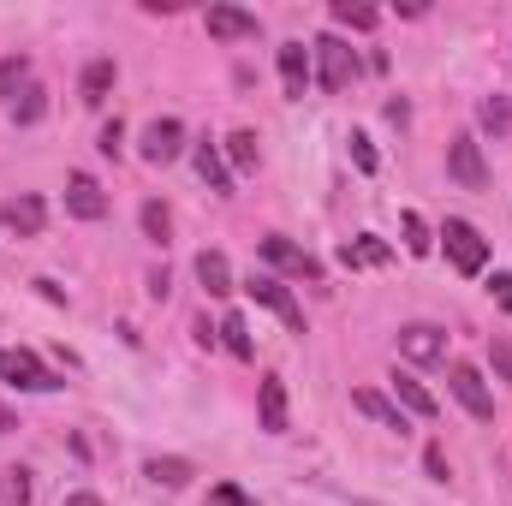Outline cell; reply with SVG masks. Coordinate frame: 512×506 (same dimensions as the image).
<instances>
[{"label": "cell", "mask_w": 512, "mask_h": 506, "mask_svg": "<svg viewBox=\"0 0 512 506\" xmlns=\"http://www.w3.org/2000/svg\"><path fill=\"white\" fill-rule=\"evenodd\" d=\"M120 143H126V126H120V120H108V126H102V143H96V149H102V155H120Z\"/></svg>", "instance_id": "35"}, {"label": "cell", "mask_w": 512, "mask_h": 506, "mask_svg": "<svg viewBox=\"0 0 512 506\" xmlns=\"http://www.w3.org/2000/svg\"><path fill=\"white\" fill-rule=\"evenodd\" d=\"M352 78H358V54H352V42H340V36H316V84H322L328 96H340Z\"/></svg>", "instance_id": "1"}, {"label": "cell", "mask_w": 512, "mask_h": 506, "mask_svg": "<svg viewBox=\"0 0 512 506\" xmlns=\"http://www.w3.org/2000/svg\"><path fill=\"white\" fill-rule=\"evenodd\" d=\"M143 477H149V483H161V489H185L197 471H191V459H149V465H143Z\"/></svg>", "instance_id": "21"}, {"label": "cell", "mask_w": 512, "mask_h": 506, "mask_svg": "<svg viewBox=\"0 0 512 506\" xmlns=\"http://www.w3.org/2000/svg\"><path fill=\"white\" fill-rule=\"evenodd\" d=\"M185 155V126L179 120H149L143 126V161L149 167H167V161H179Z\"/></svg>", "instance_id": "7"}, {"label": "cell", "mask_w": 512, "mask_h": 506, "mask_svg": "<svg viewBox=\"0 0 512 506\" xmlns=\"http://www.w3.org/2000/svg\"><path fill=\"white\" fill-rule=\"evenodd\" d=\"M221 346H227L233 358H251V352H256V346H251V322H245L239 310H233V316H221Z\"/></svg>", "instance_id": "23"}, {"label": "cell", "mask_w": 512, "mask_h": 506, "mask_svg": "<svg viewBox=\"0 0 512 506\" xmlns=\"http://www.w3.org/2000/svg\"><path fill=\"white\" fill-rule=\"evenodd\" d=\"M393 399H399L411 417H435V393H429L417 376H393Z\"/></svg>", "instance_id": "20"}, {"label": "cell", "mask_w": 512, "mask_h": 506, "mask_svg": "<svg viewBox=\"0 0 512 506\" xmlns=\"http://www.w3.org/2000/svg\"><path fill=\"white\" fill-rule=\"evenodd\" d=\"M387 256H393V251H387V245L376 239V233H358V239H346L340 262H346V268H382Z\"/></svg>", "instance_id": "18"}, {"label": "cell", "mask_w": 512, "mask_h": 506, "mask_svg": "<svg viewBox=\"0 0 512 506\" xmlns=\"http://www.w3.org/2000/svg\"><path fill=\"white\" fill-rule=\"evenodd\" d=\"M0 501H12V506L30 501V471H24V465H6V471H0Z\"/></svg>", "instance_id": "28"}, {"label": "cell", "mask_w": 512, "mask_h": 506, "mask_svg": "<svg viewBox=\"0 0 512 506\" xmlns=\"http://www.w3.org/2000/svg\"><path fill=\"white\" fill-rule=\"evenodd\" d=\"M0 221H6V233L36 239V233H42V221H48V203H42L36 191H24V197H12V203L0 209Z\"/></svg>", "instance_id": "12"}, {"label": "cell", "mask_w": 512, "mask_h": 506, "mask_svg": "<svg viewBox=\"0 0 512 506\" xmlns=\"http://www.w3.org/2000/svg\"><path fill=\"white\" fill-rule=\"evenodd\" d=\"M245 292H251L262 310H274V316H280L292 334H304V310H298V298H292V286H286V280H274V274H256Z\"/></svg>", "instance_id": "4"}, {"label": "cell", "mask_w": 512, "mask_h": 506, "mask_svg": "<svg viewBox=\"0 0 512 506\" xmlns=\"http://www.w3.org/2000/svg\"><path fill=\"white\" fill-rule=\"evenodd\" d=\"M0 381H12V387H24V393H54V387H60V376L42 370L36 352H0Z\"/></svg>", "instance_id": "5"}, {"label": "cell", "mask_w": 512, "mask_h": 506, "mask_svg": "<svg viewBox=\"0 0 512 506\" xmlns=\"http://www.w3.org/2000/svg\"><path fill=\"white\" fill-rule=\"evenodd\" d=\"M66 506H108L102 495H90V489H78V495H66Z\"/></svg>", "instance_id": "37"}, {"label": "cell", "mask_w": 512, "mask_h": 506, "mask_svg": "<svg viewBox=\"0 0 512 506\" xmlns=\"http://www.w3.org/2000/svg\"><path fill=\"white\" fill-rule=\"evenodd\" d=\"M42 114H48V90L42 84H30V90L12 96V126H36Z\"/></svg>", "instance_id": "22"}, {"label": "cell", "mask_w": 512, "mask_h": 506, "mask_svg": "<svg viewBox=\"0 0 512 506\" xmlns=\"http://www.w3.org/2000/svg\"><path fill=\"white\" fill-rule=\"evenodd\" d=\"M197 280H203L209 298H227V292H233V262H227L221 251H203L197 256Z\"/></svg>", "instance_id": "16"}, {"label": "cell", "mask_w": 512, "mask_h": 506, "mask_svg": "<svg viewBox=\"0 0 512 506\" xmlns=\"http://www.w3.org/2000/svg\"><path fill=\"white\" fill-rule=\"evenodd\" d=\"M143 233H149L155 245L173 239V215H167V203H143Z\"/></svg>", "instance_id": "30"}, {"label": "cell", "mask_w": 512, "mask_h": 506, "mask_svg": "<svg viewBox=\"0 0 512 506\" xmlns=\"http://www.w3.org/2000/svg\"><path fill=\"white\" fill-rule=\"evenodd\" d=\"M399 233H405V251H411V256L435 251V239H429V227H423V215H417V209H405V215H399Z\"/></svg>", "instance_id": "25"}, {"label": "cell", "mask_w": 512, "mask_h": 506, "mask_svg": "<svg viewBox=\"0 0 512 506\" xmlns=\"http://www.w3.org/2000/svg\"><path fill=\"white\" fill-rule=\"evenodd\" d=\"M477 120L495 131V137H507V131H512V102H507V96H489V102L477 108Z\"/></svg>", "instance_id": "29"}, {"label": "cell", "mask_w": 512, "mask_h": 506, "mask_svg": "<svg viewBox=\"0 0 512 506\" xmlns=\"http://www.w3.org/2000/svg\"><path fill=\"white\" fill-rule=\"evenodd\" d=\"M108 90H114V60H90V66H84V84H78L84 108H102Z\"/></svg>", "instance_id": "19"}, {"label": "cell", "mask_w": 512, "mask_h": 506, "mask_svg": "<svg viewBox=\"0 0 512 506\" xmlns=\"http://www.w3.org/2000/svg\"><path fill=\"white\" fill-rule=\"evenodd\" d=\"M197 179H203L209 191H221V197L233 191V173H227V155H221L215 143H197Z\"/></svg>", "instance_id": "17"}, {"label": "cell", "mask_w": 512, "mask_h": 506, "mask_svg": "<svg viewBox=\"0 0 512 506\" xmlns=\"http://www.w3.org/2000/svg\"><path fill=\"white\" fill-rule=\"evenodd\" d=\"M489 364H495V376L512 387V334H495V340H489Z\"/></svg>", "instance_id": "31"}, {"label": "cell", "mask_w": 512, "mask_h": 506, "mask_svg": "<svg viewBox=\"0 0 512 506\" xmlns=\"http://www.w3.org/2000/svg\"><path fill=\"white\" fill-rule=\"evenodd\" d=\"M66 209H72L78 221H102V215H108V191H102L90 173H72V179H66Z\"/></svg>", "instance_id": "11"}, {"label": "cell", "mask_w": 512, "mask_h": 506, "mask_svg": "<svg viewBox=\"0 0 512 506\" xmlns=\"http://www.w3.org/2000/svg\"><path fill=\"white\" fill-rule=\"evenodd\" d=\"M280 84H286L292 102H304V90H310V48L304 42H286L280 48Z\"/></svg>", "instance_id": "13"}, {"label": "cell", "mask_w": 512, "mask_h": 506, "mask_svg": "<svg viewBox=\"0 0 512 506\" xmlns=\"http://www.w3.org/2000/svg\"><path fill=\"white\" fill-rule=\"evenodd\" d=\"M256 411H262V429H268V435H286V381L280 376H262Z\"/></svg>", "instance_id": "14"}, {"label": "cell", "mask_w": 512, "mask_h": 506, "mask_svg": "<svg viewBox=\"0 0 512 506\" xmlns=\"http://www.w3.org/2000/svg\"><path fill=\"white\" fill-rule=\"evenodd\" d=\"M203 24H209V36H215V42H251L256 30H262V24H256V12L227 6V0H221V6H209V12H203Z\"/></svg>", "instance_id": "9"}, {"label": "cell", "mask_w": 512, "mask_h": 506, "mask_svg": "<svg viewBox=\"0 0 512 506\" xmlns=\"http://www.w3.org/2000/svg\"><path fill=\"white\" fill-rule=\"evenodd\" d=\"M256 251L268 256L274 268H286V274H298V280H322V262L310 251H298L292 239H280V233H268V239H256Z\"/></svg>", "instance_id": "8"}, {"label": "cell", "mask_w": 512, "mask_h": 506, "mask_svg": "<svg viewBox=\"0 0 512 506\" xmlns=\"http://www.w3.org/2000/svg\"><path fill=\"white\" fill-rule=\"evenodd\" d=\"M18 90H30V60L24 54H6L0 60V96H18Z\"/></svg>", "instance_id": "26"}, {"label": "cell", "mask_w": 512, "mask_h": 506, "mask_svg": "<svg viewBox=\"0 0 512 506\" xmlns=\"http://www.w3.org/2000/svg\"><path fill=\"white\" fill-rule=\"evenodd\" d=\"M352 161H358V173H376V149H370L364 131H352Z\"/></svg>", "instance_id": "33"}, {"label": "cell", "mask_w": 512, "mask_h": 506, "mask_svg": "<svg viewBox=\"0 0 512 506\" xmlns=\"http://www.w3.org/2000/svg\"><path fill=\"white\" fill-rule=\"evenodd\" d=\"M12 429H18V417H12V411L0 405V435H12Z\"/></svg>", "instance_id": "38"}, {"label": "cell", "mask_w": 512, "mask_h": 506, "mask_svg": "<svg viewBox=\"0 0 512 506\" xmlns=\"http://www.w3.org/2000/svg\"><path fill=\"white\" fill-rule=\"evenodd\" d=\"M489 292H495V304H501V310L512 316V268H507V274H495V280H489Z\"/></svg>", "instance_id": "36"}, {"label": "cell", "mask_w": 512, "mask_h": 506, "mask_svg": "<svg viewBox=\"0 0 512 506\" xmlns=\"http://www.w3.org/2000/svg\"><path fill=\"white\" fill-rule=\"evenodd\" d=\"M399 358L405 364H435V358H447V334L435 322H411V328H399Z\"/></svg>", "instance_id": "6"}, {"label": "cell", "mask_w": 512, "mask_h": 506, "mask_svg": "<svg viewBox=\"0 0 512 506\" xmlns=\"http://www.w3.org/2000/svg\"><path fill=\"white\" fill-rule=\"evenodd\" d=\"M376 6H352V0H334V24H346V30H376Z\"/></svg>", "instance_id": "27"}, {"label": "cell", "mask_w": 512, "mask_h": 506, "mask_svg": "<svg viewBox=\"0 0 512 506\" xmlns=\"http://www.w3.org/2000/svg\"><path fill=\"white\" fill-rule=\"evenodd\" d=\"M447 381H453V399H459L471 417H483V423L495 417V393L483 387V376H477L471 364H453V376H447Z\"/></svg>", "instance_id": "10"}, {"label": "cell", "mask_w": 512, "mask_h": 506, "mask_svg": "<svg viewBox=\"0 0 512 506\" xmlns=\"http://www.w3.org/2000/svg\"><path fill=\"white\" fill-rule=\"evenodd\" d=\"M441 239H447V262H453L459 274H483V268H489V239H483L471 221H447Z\"/></svg>", "instance_id": "2"}, {"label": "cell", "mask_w": 512, "mask_h": 506, "mask_svg": "<svg viewBox=\"0 0 512 506\" xmlns=\"http://www.w3.org/2000/svg\"><path fill=\"white\" fill-rule=\"evenodd\" d=\"M227 161H233L239 173H256V167H262V149H256V131H233V137H227Z\"/></svg>", "instance_id": "24"}, {"label": "cell", "mask_w": 512, "mask_h": 506, "mask_svg": "<svg viewBox=\"0 0 512 506\" xmlns=\"http://www.w3.org/2000/svg\"><path fill=\"white\" fill-rule=\"evenodd\" d=\"M352 405H358V411H364L370 423H382V429H393V435H405V429H411V423H405V411H399L393 399H382L376 387H358V393H352Z\"/></svg>", "instance_id": "15"}, {"label": "cell", "mask_w": 512, "mask_h": 506, "mask_svg": "<svg viewBox=\"0 0 512 506\" xmlns=\"http://www.w3.org/2000/svg\"><path fill=\"white\" fill-rule=\"evenodd\" d=\"M209 506H256V501L239 489V483H215V489H209Z\"/></svg>", "instance_id": "32"}, {"label": "cell", "mask_w": 512, "mask_h": 506, "mask_svg": "<svg viewBox=\"0 0 512 506\" xmlns=\"http://www.w3.org/2000/svg\"><path fill=\"white\" fill-rule=\"evenodd\" d=\"M423 465H429V477H435V483H447V477H453V471H447V447H441V441H429Z\"/></svg>", "instance_id": "34"}, {"label": "cell", "mask_w": 512, "mask_h": 506, "mask_svg": "<svg viewBox=\"0 0 512 506\" xmlns=\"http://www.w3.org/2000/svg\"><path fill=\"white\" fill-rule=\"evenodd\" d=\"M447 173H453L465 191H483V185H489V161H483V143H477L471 131H459V137L447 143Z\"/></svg>", "instance_id": "3"}]
</instances>
